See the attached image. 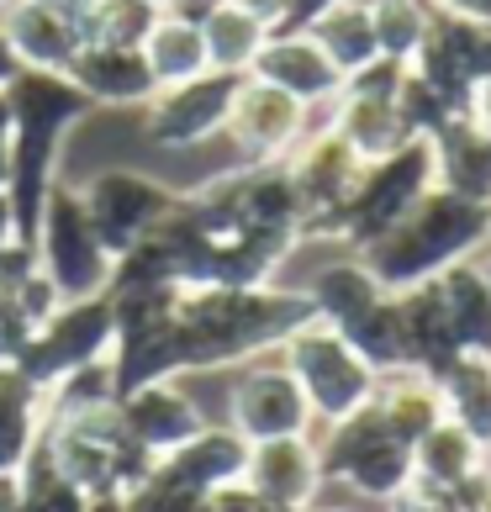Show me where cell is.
Returning <instances> with one entry per match:
<instances>
[{"instance_id": "obj_1", "label": "cell", "mask_w": 491, "mask_h": 512, "mask_svg": "<svg viewBox=\"0 0 491 512\" xmlns=\"http://www.w3.org/2000/svg\"><path fill=\"white\" fill-rule=\"evenodd\" d=\"M481 227H486L481 201H465L455 191L428 196V201H418L412 217H402L391 233H381V243H375V275L391 280V286H423L465 243L481 238Z\"/></svg>"}, {"instance_id": "obj_2", "label": "cell", "mask_w": 491, "mask_h": 512, "mask_svg": "<svg viewBox=\"0 0 491 512\" xmlns=\"http://www.w3.org/2000/svg\"><path fill=\"white\" fill-rule=\"evenodd\" d=\"M291 365H296V381L307 391L312 412H323L328 423H344V417L365 412L375 396V370L354 354L349 338H333V333L296 338Z\"/></svg>"}, {"instance_id": "obj_3", "label": "cell", "mask_w": 491, "mask_h": 512, "mask_svg": "<svg viewBox=\"0 0 491 512\" xmlns=\"http://www.w3.org/2000/svg\"><path fill=\"white\" fill-rule=\"evenodd\" d=\"M323 481V454L307 439H264L249 449V470H243V486L280 512H312Z\"/></svg>"}, {"instance_id": "obj_4", "label": "cell", "mask_w": 491, "mask_h": 512, "mask_svg": "<svg viewBox=\"0 0 491 512\" xmlns=\"http://www.w3.org/2000/svg\"><path fill=\"white\" fill-rule=\"evenodd\" d=\"M233 417H238V433L249 444L307 439L312 402H307V391H301L296 375H286V370H254L249 381L238 386V396H233Z\"/></svg>"}, {"instance_id": "obj_5", "label": "cell", "mask_w": 491, "mask_h": 512, "mask_svg": "<svg viewBox=\"0 0 491 512\" xmlns=\"http://www.w3.org/2000/svg\"><path fill=\"white\" fill-rule=\"evenodd\" d=\"M486 465H491V454L470 439L465 428H455L444 417L439 428L423 433V439L412 444V491H407V497H439V502H449L465 481H476Z\"/></svg>"}, {"instance_id": "obj_6", "label": "cell", "mask_w": 491, "mask_h": 512, "mask_svg": "<svg viewBox=\"0 0 491 512\" xmlns=\"http://www.w3.org/2000/svg\"><path fill=\"white\" fill-rule=\"evenodd\" d=\"M428 169H433L428 148H396V154H386V164L375 169L370 185L360 191V201H354V222H360V233H370V238L391 233V227L407 217V206L418 201Z\"/></svg>"}, {"instance_id": "obj_7", "label": "cell", "mask_w": 491, "mask_h": 512, "mask_svg": "<svg viewBox=\"0 0 491 512\" xmlns=\"http://www.w3.org/2000/svg\"><path fill=\"white\" fill-rule=\"evenodd\" d=\"M249 439L243 433H196L191 444H180L175 454H169V470L164 476L196 491V497H212V491L222 486H238L243 470H249Z\"/></svg>"}, {"instance_id": "obj_8", "label": "cell", "mask_w": 491, "mask_h": 512, "mask_svg": "<svg viewBox=\"0 0 491 512\" xmlns=\"http://www.w3.org/2000/svg\"><path fill=\"white\" fill-rule=\"evenodd\" d=\"M444 417L465 428L486 454H491V359L486 354H460L455 365L439 375Z\"/></svg>"}, {"instance_id": "obj_9", "label": "cell", "mask_w": 491, "mask_h": 512, "mask_svg": "<svg viewBox=\"0 0 491 512\" xmlns=\"http://www.w3.org/2000/svg\"><path fill=\"white\" fill-rule=\"evenodd\" d=\"M439 301L449 312V328H455L465 354H491V280L486 270H470V264H455L439 280Z\"/></svg>"}, {"instance_id": "obj_10", "label": "cell", "mask_w": 491, "mask_h": 512, "mask_svg": "<svg viewBox=\"0 0 491 512\" xmlns=\"http://www.w3.org/2000/svg\"><path fill=\"white\" fill-rule=\"evenodd\" d=\"M375 412H381V423L391 428V439L412 449L423 433H433L444 423L439 381H402V386H391L381 402H375Z\"/></svg>"}, {"instance_id": "obj_11", "label": "cell", "mask_w": 491, "mask_h": 512, "mask_svg": "<svg viewBox=\"0 0 491 512\" xmlns=\"http://www.w3.org/2000/svg\"><path fill=\"white\" fill-rule=\"evenodd\" d=\"M132 423H138V433H143V444H154V449H169L175 454L180 444H191L196 439V412L180 402H169L164 391H154L148 402H138L132 407Z\"/></svg>"}, {"instance_id": "obj_12", "label": "cell", "mask_w": 491, "mask_h": 512, "mask_svg": "<svg viewBox=\"0 0 491 512\" xmlns=\"http://www.w3.org/2000/svg\"><path fill=\"white\" fill-rule=\"evenodd\" d=\"M317 301H323V312L333 322H344V328H349L360 312L375 307V286H370L365 270H328L323 280H317Z\"/></svg>"}, {"instance_id": "obj_13", "label": "cell", "mask_w": 491, "mask_h": 512, "mask_svg": "<svg viewBox=\"0 0 491 512\" xmlns=\"http://www.w3.org/2000/svg\"><path fill=\"white\" fill-rule=\"evenodd\" d=\"M291 127H296V106L280 90H254L243 101V132L254 143H280V138H291Z\"/></svg>"}, {"instance_id": "obj_14", "label": "cell", "mask_w": 491, "mask_h": 512, "mask_svg": "<svg viewBox=\"0 0 491 512\" xmlns=\"http://www.w3.org/2000/svg\"><path fill=\"white\" fill-rule=\"evenodd\" d=\"M212 512H280V507H270L264 497H254L249 486H222V491H212Z\"/></svg>"}, {"instance_id": "obj_15", "label": "cell", "mask_w": 491, "mask_h": 512, "mask_svg": "<svg viewBox=\"0 0 491 512\" xmlns=\"http://www.w3.org/2000/svg\"><path fill=\"white\" fill-rule=\"evenodd\" d=\"M312 512H354V507H312Z\"/></svg>"}, {"instance_id": "obj_16", "label": "cell", "mask_w": 491, "mask_h": 512, "mask_svg": "<svg viewBox=\"0 0 491 512\" xmlns=\"http://www.w3.org/2000/svg\"><path fill=\"white\" fill-rule=\"evenodd\" d=\"M486 280H491V270H486Z\"/></svg>"}]
</instances>
